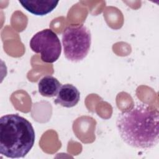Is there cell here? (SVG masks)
Instances as JSON below:
<instances>
[{
  "label": "cell",
  "mask_w": 159,
  "mask_h": 159,
  "mask_svg": "<svg viewBox=\"0 0 159 159\" xmlns=\"http://www.w3.org/2000/svg\"><path fill=\"white\" fill-rule=\"evenodd\" d=\"M157 109L145 103H139L121 112L116 127L122 140L128 145L139 149H150L158 143Z\"/></svg>",
  "instance_id": "6da1fadb"
},
{
  "label": "cell",
  "mask_w": 159,
  "mask_h": 159,
  "mask_svg": "<svg viewBox=\"0 0 159 159\" xmlns=\"http://www.w3.org/2000/svg\"><path fill=\"white\" fill-rule=\"evenodd\" d=\"M35 131L31 123L17 114L0 118V153L11 158L24 157L35 142Z\"/></svg>",
  "instance_id": "7a4b0ae2"
},
{
  "label": "cell",
  "mask_w": 159,
  "mask_h": 159,
  "mask_svg": "<svg viewBox=\"0 0 159 159\" xmlns=\"http://www.w3.org/2000/svg\"><path fill=\"white\" fill-rule=\"evenodd\" d=\"M62 44L66 58L74 62L80 61L87 56L89 51L91 32L83 24L68 26L63 32Z\"/></svg>",
  "instance_id": "3957f363"
},
{
  "label": "cell",
  "mask_w": 159,
  "mask_h": 159,
  "mask_svg": "<svg viewBox=\"0 0 159 159\" xmlns=\"http://www.w3.org/2000/svg\"><path fill=\"white\" fill-rule=\"evenodd\" d=\"M29 44L31 50L40 53L41 60L45 63L56 61L61 52L60 39L56 33L50 29L37 32L30 39Z\"/></svg>",
  "instance_id": "277c9868"
},
{
  "label": "cell",
  "mask_w": 159,
  "mask_h": 159,
  "mask_svg": "<svg viewBox=\"0 0 159 159\" xmlns=\"http://www.w3.org/2000/svg\"><path fill=\"white\" fill-rule=\"evenodd\" d=\"M19 2L28 12L40 16L51 12L58 4L55 0H19Z\"/></svg>",
  "instance_id": "5b68a950"
},
{
  "label": "cell",
  "mask_w": 159,
  "mask_h": 159,
  "mask_svg": "<svg viewBox=\"0 0 159 159\" xmlns=\"http://www.w3.org/2000/svg\"><path fill=\"white\" fill-rule=\"evenodd\" d=\"M80 99V93L78 89L71 84H65L61 86L54 102L70 108L76 106Z\"/></svg>",
  "instance_id": "8992f818"
},
{
  "label": "cell",
  "mask_w": 159,
  "mask_h": 159,
  "mask_svg": "<svg viewBox=\"0 0 159 159\" xmlns=\"http://www.w3.org/2000/svg\"><path fill=\"white\" fill-rule=\"evenodd\" d=\"M61 83L55 77L47 75L42 78L38 83L39 93L44 97L52 98L57 95Z\"/></svg>",
  "instance_id": "52a82bcc"
}]
</instances>
